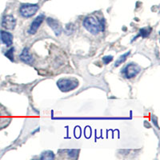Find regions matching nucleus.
<instances>
[{"label":"nucleus","instance_id":"f257e3e1","mask_svg":"<svg viewBox=\"0 0 160 160\" xmlns=\"http://www.w3.org/2000/svg\"><path fill=\"white\" fill-rule=\"evenodd\" d=\"M82 25L91 34L94 35H98L100 31H103L105 30L104 20L102 18L99 20L93 16L85 18V19L83 20V22H82Z\"/></svg>","mask_w":160,"mask_h":160},{"label":"nucleus","instance_id":"f03ea898","mask_svg":"<svg viewBox=\"0 0 160 160\" xmlns=\"http://www.w3.org/2000/svg\"><path fill=\"white\" fill-rule=\"evenodd\" d=\"M57 86L62 92H69L78 88V81L75 78H62L58 80Z\"/></svg>","mask_w":160,"mask_h":160},{"label":"nucleus","instance_id":"7ed1b4c3","mask_svg":"<svg viewBox=\"0 0 160 160\" xmlns=\"http://www.w3.org/2000/svg\"><path fill=\"white\" fill-rule=\"evenodd\" d=\"M39 9V6L38 4L23 3L21 5L19 8L20 15L24 18H30L36 14Z\"/></svg>","mask_w":160,"mask_h":160},{"label":"nucleus","instance_id":"20e7f679","mask_svg":"<svg viewBox=\"0 0 160 160\" xmlns=\"http://www.w3.org/2000/svg\"><path fill=\"white\" fill-rule=\"evenodd\" d=\"M11 117L7 109L0 104V130L4 129L10 124Z\"/></svg>","mask_w":160,"mask_h":160},{"label":"nucleus","instance_id":"39448f33","mask_svg":"<svg viewBox=\"0 0 160 160\" xmlns=\"http://www.w3.org/2000/svg\"><path fill=\"white\" fill-rule=\"evenodd\" d=\"M140 71H141V69H140V68L137 64L130 63L124 68L123 73L126 78H131L136 76L138 73L140 72Z\"/></svg>","mask_w":160,"mask_h":160},{"label":"nucleus","instance_id":"423d86ee","mask_svg":"<svg viewBox=\"0 0 160 160\" xmlns=\"http://www.w3.org/2000/svg\"><path fill=\"white\" fill-rule=\"evenodd\" d=\"M44 19H45V15L43 14H41L38 16H37L31 22L28 31V34H30V35H35L38 28H39L40 26H41V24H42V22H43Z\"/></svg>","mask_w":160,"mask_h":160},{"label":"nucleus","instance_id":"0eeeda50","mask_svg":"<svg viewBox=\"0 0 160 160\" xmlns=\"http://www.w3.org/2000/svg\"><path fill=\"white\" fill-rule=\"evenodd\" d=\"M47 23L53 30V31L55 32L56 36H59L62 34V28L58 20L55 19V18H47Z\"/></svg>","mask_w":160,"mask_h":160},{"label":"nucleus","instance_id":"6e6552de","mask_svg":"<svg viewBox=\"0 0 160 160\" xmlns=\"http://www.w3.org/2000/svg\"><path fill=\"white\" fill-rule=\"evenodd\" d=\"M16 26V19L12 15H6L2 18V27L7 30L15 29Z\"/></svg>","mask_w":160,"mask_h":160},{"label":"nucleus","instance_id":"1a4fd4ad","mask_svg":"<svg viewBox=\"0 0 160 160\" xmlns=\"http://www.w3.org/2000/svg\"><path fill=\"white\" fill-rule=\"evenodd\" d=\"M13 38H14V37H13V35L11 33L4 31H0V39H1L2 43L5 44L7 47H11L12 45Z\"/></svg>","mask_w":160,"mask_h":160},{"label":"nucleus","instance_id":"9d476101","mask_svg":"<svg viewBox=\"0 0 160 160\" xmlns=\"http://www.w3.org/2000/svg\"><path fill=\"white\" fill-rule=\"evenodd\" d=\"M19 58L22 62L27 64H31L34 61V58H33L32 55H31L28 48H25L22 50L21 55H19Z\"/></svg>","mask_w":160,"mask_h":160},{"label":"nucleus","instance_id":"9b49d317","mask_svg":"<svg viewBox=\"0 0 160 160\" xmlns=\"http://www.w3.org/2000/svg\"><path fill=\"white\" fill-rule=\"evenodd\" d=\"M151 28H142V29L139 30V34H138V35H137L136 37H135L134 38V39L135 40L138 37H142V38H147V37L148 36V35H150V33H151ZM132 40V41H133Z\"/></svg>","mask_w":160,"mask_h":160},{"label":"nucleus","instance_id":"f8f14e48","mask_svg":"<svg viewBox=\"0 0 160 160\" xmlns=\"http://www.w3.org/2000/svg\"><path fill=\"white\" fill-rule=\"evenodd\" d=\"M55 158V154L53 153V151H46L41 154V156H40V159L42 160H51Z\"/></svg>","mask_w":160,"mask_h":160},{"label":"nucleus","instance_id":"ddd939ff","mask_svg":"<svg viewBox=\"0 0 160 160\" xmlns=\"http://www.w3.org/2000/svg\"><path fill=\"white\" fill-rule=\"evenodd\" d=\"M130 54H131V51H128V52L125 53V54H123V55H121V56H120L119 58H118V60H117L116 62H115V67H118V66H119L120 64H122V62H125L126 59H127V58H128V57L129 56Z\"/></svg>","mask_w":160,"mask_h":160},{"label":"nucleus","instance_id":"4468645a","mask_svg":"<svg viewBox=\"0 0 160 160\" xmlns=\"http://www.w3.org/2000/svg\"><path fill=\"white\" fill-rule=\"evenodd\" d=\"M14 51H15V48H11L5 53V56L9 58L11 62H14Z\"/></svg>","mask_w":160,"mask_h":160},{"label":"nucleus","instance_id":"2eb2a0df","mask_svg":"<svg viewBox=\"0 0 160 160\" xmlns=\"http://www.w3.org/2000/svg\"><path fill=\"white\" fill-rule=\"evenodd\" d=\"M75 26L73 25V24L70 23V24H68V25L66 26V33L68 34V35H71V34H72L74 31H75Z\"/></svg>","mask_w":160,"mask_h":160},{"label":"nucleus","instance_id":"dca6fc26","mask_svg":"<svg viewBox=\"0 0 160 160\" xmlns=\"http://www.w3.org/2000/svg\"><path fill=\"white\" fill-rule=\"evenodd\" d=\"M113 60V56L112 55H108V56H104L102 58V62H104V64H108L109 62H111Z\"/></svg>","mask_w":160,"mask_h":160},{"label":"nucleus","instance_id":"f3484780","mask_svg":"<svg viewBox=\"0 0 160 160\" xmlns=\"http://www.w3.org/2000/svg\"><path fill=\"white\" fill-rule=\"evenodd\" d=\"M77 152H78L77 150H70V151H68V155H69V156L71 157V158H75V157L77 156V155H78Z\"/></svg>","mask_w":160,"mask_h":160}]
</instances>
